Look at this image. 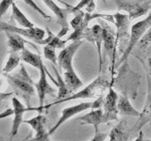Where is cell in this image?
Instances as JSON below:
<instances>
[{"instance_id":"6da1fadb","label":"cell","mask_w":151,"mask_h":141,"mask_svg":"<svg viewBox=\"0 0 151 141\" xmlns=\"http://www.w3.org/2000/svg\"><path fill=\"white\" fill-rule=\"evenodd\" d=\"M3 75L6 76L7 81L11 85L15 93L25 100L27 107H30V99L35 94V83L28 75L25 66L21 64L20 70L15 73H3Z\"/></svg>"},{"instance_id":"7a4b0ae2","label":"cell","mask_w":151,"mask_h":141,"mask_svg":"<svg viewBox=\"0 0 151 141\" xmlns=\"http://www.w3.org/2000/svg\"><path fill=\"white\" fill-rule=\"evenodd\" d=\"M110 85L111 84H109L106 76H103V75L99 74L92 83H90L88 86H86L81 90L73 94V95L68 96L67 98H65L61 101H55L47 105H44V109L49 108L60 103L68 102L72 100H78V99H97L99 97H101L103 92L106 90L107 87L110 86Z\"/></svg>"},{"instance_id":"3957f363","label":"cell","mask_w":151,"mask_h":141,"mask_svg":"<svg viewBox=\"0 0 151 141\" xmlns=\"http://www.w3.org/2000/svg\"><path fill=\"white\" fill-rule=\"evenodd\" d=\"M150 27H151V13H149L147 17H145L144 20L137 22L131 26L130 38H129V43H127V48L125 49L124 53H123V56H121L119 61H118V65H121L123 62H125L127 59L130 53L133 51L136 44L140 41V40L143 38V36L145 34L146 31H147Z\"/></svg>"},{"instance_id":"277c9868","label":"cell","mask_w":151,"mask_h":141,"mask_svg":"<svg viewBox=\"0 0 151 141\" xmlns=\"http://www.w3.org/2000/svg\"><path fill=\"white\" fill-rule=\"evenodd\" d=\"M118 11L127 12L130 21L145 15L151 9V0H112Z\"/></svg>"},{"instance_id":"5b68a950","label":"cell","mask_w":151,"mask_h":141,"mask_svg":"<svg viewBox=\"0 0 151 141\" xmlns=\"http://www.w3.org/2000/svg\"><path fill=\"white\" fill-rule=\"evenodd\" d=\"M40 79L37 83H35V88L38 93V97H39V107L37 108H32L30 107V111L34 110V111H38V112H42L44 110V103H45V99L46 95H54V93L57 92L56 89L50 86V84L47 81L46 78V73L47 70L44 64V62L41 63L40 66Z\"/></svg>"},{"instance_id":"8992f818","label":"cell","mask_w":151,"mask_h":141,"mask_svg":"<svg viewBox=\"0 0 151 141\" xmlns=\"http://www.w3.org/2000/svg\"><path fill=\"white\" fill-rule=\"evenodd\" d=\"M1 30L4 32H15L18 34L22 35L23 37H26L33 41L37 42V43L41 44L42 40L45 37V30L42 29L40 27H17L12 25H9L6 23H1Z\"/></svg>"},{"instance_id":"52a82bcc","label":"cell","mask_w":151,"mask_h":141,"mask_svg":"<svg viewBox=\"0 0 151 141\" xmlns=\"http://www.w3.org/2000/svg\"><path fill=\"white\" fill-rule=\"evenodd\" d=\"M103 18H106L113 24H115L117 29L116 45L118 43L121 45V41L129 38V25L130 21L129 15H126V14H123L120 12H116L114 14H111V15L104 14Z\"/></svg>"},{"instance_id":"ba28073f","label":"cell","mask_w":151,"mask_h":141,"mask_svg":"<svg viewBox=\"0 0 151 141\" xmlns=\"http://www.w3.org/2000/svg\"><path fill=\"white\" fill-rule=\"evenodd\" d=\"M93 105H94L93 102H83V103H78V105L64 108V109L63 110V112H61L60 118L58 120V122H57V123L48 131L49 135H53L55 132L60 128L61 124H63L66 120H68L69 119L73 118L74 116L78 115V114H79V113H81L85 110H88V109H90V108L93 109Z\"/></svg>"},{"instance_id":"9c48e42d","label":"cell","mask_w":151,"mask_h":141,"mask_svg":"<svg viewBox=\"0 0 151 141\" xmlns=\"http://www.w3.org/2000/svg\"><path fill=\"white\" fill-rule=\"evenodd\" d=\"M83 41H73L72 43L68 46H65L64 48L60 52L58 56V64L64 70H73V58L75 54L77 53L78 48L82 45Z\"/></svg>"},{"instance_id":"30bf717a","label":"cell","mask_w":151,"mask_h":141,"mask_svg":"<svg viewBox=\"0 0 151 141\" xmlns=\"http://www.w3.org/2000/svg\"><path fill=\"white\" fill-rule=\"evenodd\" d=\"M119 96L116 91L113 89L111 84L109 86V91L104 101V116H105V122L117 120L118 111L117 103Z\"/></svg>"},{"instance_id":"8fae6325","label":"cell","mask_w":151,"mask_h":141,"mask_svg":"<svg viewBox=\"0 0 151 141\" xmlns=\"http://www.w3.org/2000/svg\"><path fill=\"white\" fill-rule=\"evenodd\" d=\"M82 39L87 40L97 47L98 56H99V73L102 70V55L101 47L103 44V27L100 25H93L91 28L87 27L84 30Z\"/></svg>"},{"instance_id":"7c38bea8","label":"cell","mask_w":151,"mask_h":141,"mask_svg":"<svg viewBox=\"0 0 151 141\" xmlns=\"http://www.w3.org/2000/svg\"><path fill=\"white\" fill-rule=\"evenodd\" d=\"M25 123H27L31 126V128L35 131V136L31 140L33 141H45V140H49V133L45 131V125L46 122V118L45 116L39 114L36 117L32 118L30 120H24Z\"/></svg>"},{"instance_id":"4fadbf2b","label":"cell","mask_w":151,"mask_h":141,"mask_svg":"<svg viewBox=\"0 0 151 141\" xmlns=\"http://www.w3.org/2000/svg\"><path fill=\"white\" fill-rule=\"evenodd\" d=\"M103 45L106 53L110 56L112 66L114 65L115 58V48H116V36L115 32L111 29L110 26L103 24Z\"/></svg>"},{"instance_id":"5bb4252c","label":"cell","mask_w":151,"mask_h":141,"mask_svg":"<svg viewBox=\"0 0 151 141\" xmlns=\"http://www.w3.org/2000/svg\"><path fill=\"white\" fill-rule=\"evenodd\" d=\"M77 121H81V124H90L94 127V134L98 133V126L105 123V116H104V110L101 107L93 108L91 112L87 113L86 115L81 116L77 119Z\"/></svg>"},{"instance_id":"9a60e30c","label":"cell","mask_w":151,"mask_h":141,"mask_svg":"<svg viewBox=\"0 0 151 141\" xmlns=\"http://www.w3.org/2000/svg\"><path fill=\"white\" fill-rule=\"evenodd\" d=\"M12 107L14 109V119H13L12 127L11 131V138L14 137L18 134L19 127L22 124V122H24L23 116L25 114V112L28 111V107H26L16 97L12 98Z\"/></svg>"},{"instance_id":"2e32d148","label":"cell","mask_w":151,"mask_h":141,"mask_svg":"<svg viewBox=\"0 0 151 141\" xmlns=\"http://www.w3.org/2000/svg\"><path fill=\"white\" fill-rule=\"evenodd\" d=\"M42 1L54 12V14L57 17V20H58V23L60 24L61 27L63 28L69 27L67 22V13H69L70 11L68 9H61L56 4V2H54V0H42Z\"/></svg>"},{"instance_id":"e0dca14e","label":"cell","mask_w":151,"mask_h":141,"mask_svg":"<svg viewBox=\"0 0 151 141\" xmlns=\"http://www.w3.org/2000/svg\"><path fill=\"white\" fill-rule=\"evenodd\" d=\"M8 38V47L11 52H21L25 48L26 43H30L23 38L22 35L15 32H6Z\"/></svg>"},{"instance_id":"ac0fdd59","label":"cell","mask_w":151,"mask_h":141,"mask_svg":"<svg viewBox=\"0 0 151 141\" xmlns=\"http://www.w3.org/2000/svg\"><path fill=\"white\" fill-rule=\"evenodd\" d=\"M117 107H118V111H119L121 115L129 116V117H141L142 115L139 111H137L133 107V105L129 102V98L125 95L119 96L117 103Z\"/></svg>"},{"instance_id":"d6986e66","label":"cell","mask_w":151,"mask_h":141,"mask_svg":"<svg viewBox=\"0 0 151 141\" xmlns=\"http://www.w3.org/2000/svg\"><path fill=\"white\" fill-rule=\"evenodd\" d=\"M63 78H64V81H65L66 85H67V87H68L71 93L78 90L79 88H81L83 86L82 81L79 79V77L78 76V74L76 73L74 69L69 70H65Z\"/></svg>"},{"instance_id":"ffe728a7","label":"cell","mask_w":151,"mask_h":141,"mask_svg":"<svg viewBox=\"0 0 151 141\" xmlns=\"http://www.w3.org/2000/svg\"><path fill=\"white\" fill-rule=\"evenodd\" d=\"M20 56H21L22 61L33 66V67L38 70L40 69V66H41V63L42 62V60L39 55L32 53V52H30L25 47V48L20 52Z\"/></svg>"},{"instance_id":"44dd1931","label":"cell","mask_w":151,"mask_h":141,"mask_svg":"<svg viewBox=\"0 0 151 141\" xmlns=\"http://www.w3.org/2000/svg\"><path fill=\"white\" fill-rule=\"evenodd\" d=\"M12 18L18 23V25L21 27H33L34 26V24L30 22V20H28L27 17L20 11V9H19V8L15 5V3L12 4Z\"/></svg>"},{"instance_id":"7402d4cb","label":"cell","mask_w":151,"mask_h":141,"mask_svg":"<svg viewBox=\"0 0 151 141\" xmlns=\"http://www.w3.org/2000/svg\"><path fill=\"white\" fill-rule=\"evenodd\" d=\"M54 72L56 73V77H57V86L59 87V91H58V95L56 97V101H61V100H63V99L67 98L69 96V94H71V92L64 81V78L60 76L58 70L54 68Z\"/></svg>"},{"instance_id":"603a6c76","label":"cell","mask_w":151,"mask_h":141,"mask_svg":"<svg viewBox=\"0 0 151 141\" xmlns=\"http://www.w3.org/2000/svg\"><path fill=\"white\" fill-rule=\"evenodd\" d=\"M47 35L48 37L46 39H44L42 41V45H45V44H48L52 47H55V48H60V49H63L66 43L69 41L68 40H60V38L58 37L57 35H54L50 30L47 29Z\"/></svg>"},{"instance_id":"cb8c5ba5","label":"cell","mask_w":151,"mask_h":141,"mask_svg":"<svg viewBox=\"0 0 151 141\" xmlns=\"http://www.w3.org/2000/svg\"><path fill=\"white\" fill-rule=\"evenodd\" d=\"M110 140H127V133L125 130L124 121L120 122L113 128L110 133Z\"/></svg>"},{"instance_id":"d4e9b609","label":"cell","mask_w":151,"mask_h":141,"mask_svg":"<svg viewBox=\"0 0 151 141\" xmlns=\"http://www.w3.org/2000/svg\"><path fill=\"white\" fill-rule=\"evenodd\" d=\"M20 60H21V56L19 54V52H11L9 59L3 69V73H9L12 72V70L20 64Z\"/></svg>"},{"instance_id":"484cf974","label":"cell","mask_w":151,"mask_h":141,"mask_svg":"<svg viewBox=\"0 0 151 141\" xmlns=\"http://www.w3.org/2000/svg\"><path fill=\"white\" fill-rule=\"evenodd\" d=\"M148 94H147V99H146V103L145 107L142 113L141 118H145L146 120H151V77L148 76Z\"/></svg>"},{"instance_id":"4316f807","label":"cell","mask_w":151,"mask_h":141,"mask_svg":"<svg viewBox=\"0 0 151 141\" xmlns=\"http://www.w3.org/2000/svg\"><path fill=\"white\" fill-rule=\"evenodd\" d=\"M44 56L46 59L51 61L54 65L58 64V56L56 55V48L48 44L44 45Z\"/></svg>"},{"instance_id":"83f0119b","label":"cell","mask_w":151,"mask_h":141,"mask_svg":"<svg viewBox=\"0 0 151 141\" xmlns=\"http://www.w3.org/2000/svg\"><path fill=\"white\" fill-rule=\"evenodd\" d=\"M76 9H85V11L89 13H92L94 9H96V4H94L93 0H80L77 6L73 7Z\"/></svg>"},{"instance_id":"f1b7e54d","label":"cell","mask_w":151,"mask_h":141,"mask_svg":"<svg viewBox=\"0 0 151 141\" xmlns=\"http://www.w3.org/2000/svg\"><path fill=\"white\" fill-rule=\"evenodd\" d=\"M24 2H25L27 5H28V6H29L31 9H34V11H36L39 14H41V15L42 16V18H45V20H47V21H51V17L48 15V14H46L44 11H42V9L38 6V5L33 1V0H23Z\"/></svg>"},{"instance_id":"f546056e","label":"cell","mask_w":151,"mask_h":141,"mask_svg":"<svg viewBox=\"0 0 151 141\" xmlns=\"http://www.w3.org/2000/svg\"><path fill=\"white\" fill-rule=\"evenodd\" d=\"M151 43V27L146 31L145 34L143 36V38L139 41V47L140 48H145Z\"/></svg>"},{"instance_id":"4dcf8cb0","label":"cell","mask_w":151,"mask_h":141,"mask_svg":"<svg viewBox=\"0 0 151 141\" xmlns=\"http://www.w3.org/2000/svg\"><path fill=\"white\" fill-rule=\"evenodd\" d=\"M14 3V0H2L1 4H0V14L1 16H4L5 13L8 11L9 7L12 6Z\"/></svg>"},{"instance_id":"1f68e13d","label":"cell","mask_w":151,"mask_h":141,"mask_svg":"<svg viewBox=\"0 0 151 141\" xmlns=\"http://www.w3.org/2000/svg\"><path fill=\"white\" fill-rule=\"evenodd\" d=\"M12 115H14V109H13V107L12 108H8L7 110H5L4 112H2L1 115H0V119L3 120V119H5V118L9 117V116H12Z\"/></svg>"},{"instance_id":"d6a6232c","label":"cell","mask_w":151,"mask_h":141,"mask_svg":"<svg viewBox=\"0 0 151 141\" xmlns=\"http://www.w3.org/2000/svg\"><path fill=\"white\" fill-rule=\"evenodd\" d=\"M105 137H106V135H102L98 132V133L94 134V136H93V138H92V141H101L105 139Z\"/></svg>"},{"instance_id":"836d02e7","label":"cell","mask_w":151,"mask_h":141,"mask_svg":"<svg viewBox=\"0 0 151 141\" xmlns=\"http://www.w3.org/2000/svg\"><path fill=\"white\" fill-rule=\"evenodd\" d=\"M147 64H148V68H149V70H150V74H151V53H150V56H149L148 60H147Z\"/></svg>"},{"instance_id":"e575fe53","label":"cell","mask_w":151,"mask_h":141,"mask_svg":"<svg viewBox=\"0 0 151 141\" xmlns=\"http://www.w3.org/2000/svg\"><path fill=\"white\" fill-rule=\"evenodd\" d=\"M101 1H102L103 3H106V0H101Z\"/></svg>"}]
</instances>
